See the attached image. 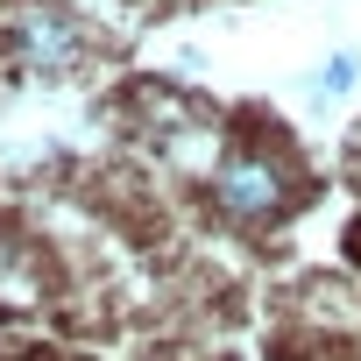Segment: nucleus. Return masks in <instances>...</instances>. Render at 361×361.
Returning <instances> with one entry per match:
<instances>
[{
    "label": "nucleus",
    "instance_id": "obj_1",
    "mask_svg": "<svg viewBox=\"0 0 361 361\" xmlns=\"http://www.w3.org/2000/svg\"><path fill=\"white\" fill-rule=\"evenodd\" d=\"M213 206H220L227 220H241V227H269V220H283V213L298 206V177H290V163L269 156V149H234V156H220V170H213Z\"/></svg>",
    "mask_w": 361,
    "mask_h": 361
},
{
    "label": "nucleus",
    "instance_id": "obj_2",
    "mask_svg": "<svg viewBox=\"0 0 361 361\" xmlns=\"http://www.w3.org/2000/svg\"><path fill=\"white\" fill-rule=\"evenodd\" d=\"M15 50H22L36 71H64V64H78V29H71L57 8H29V15L15 22Z\"/></svg>",
    "mask_w": 361,
    "mask_h": 361
},
{
    "label": "nucleus",
    "instance_id": "obj_3",
    "mask_svg": "<svg viewBox=\"0 0 361 361\" xmlns=\"http://www.w3.org/2000/svg\"><path fill=\"white\" fill-rule=\"evenodd\" d=\"M354 78H361V57H354V50H333V57L305 78V99L333 106V99H347V92H354Z\"/></svg>",
    "mask_w": 361,
    "mask_h": 361
}]
</instances>
